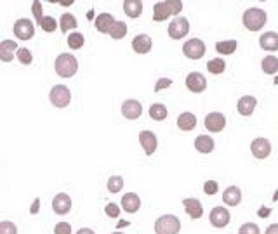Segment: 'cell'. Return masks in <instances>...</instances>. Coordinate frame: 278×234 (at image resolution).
Segmentation results:
<instances>
[{"instance_id": "obj_20", "label": "cell", "mask_w": 278, "mask_h": 234, "mask_svg": "<svg viewBox=\"0 0 278 234\" xmlns=\"http://www.w3.org/2000/svg\"><path fill=\"white\" fill-rule=\"evenodd\" d=\"M120 205L127 213H136L141 208V198L136 193H125Z\"/></svg>"}, {"instance_id": "obj_7", "label": "cell", "mask_w": 278, "mask_h": 234, "mask_svg": "<svg viewBox=\"0 0 278 234\" xmlns=\"http://www.w3.org/2000/svg\"><path fill=\"white\" fill-rule=\"evenodd\" d=\"M183 54L188 59H202L203 54H205V44L200 38H191L183 45Z\"/></svg>"}, {"instance_id": "obj_36", "label": "cell", "mask_w": 278, "mask_h": 234, "mask_svg": "<svg viewBox=\"0 0 278 234\" xmlns=\"http://www.w3.org/2000/svg\"><path fill=\"white\" fill-rule=\"evenodd\" d=\"M16 57H18V61L25 66H30L31 62H33V54H31V50L26 49V47H19L18 52H16Z\"/></svg>"}, {"instance_id": "obj_43", "label": "cell", "mask_w": 278, "mask_h": 234, "mask_svg": "<svg viewBox=\"0 0 278 234\" xmlns=\"http://www.w3.org/2000/svg\"><path fill=\"white\" fill-rule=\"evenodd\" d=\"M171 85H172L171 78H160V80L156 82V85H155V92H160L162 89H167V87H171Z\"/></svg>"}, {"instance_id": "obj_16", "label": "cell", "mask_w": 278, "mask_h": 234, "mask_svg": "<svg viewBox=\"0 0 278 234\" xmlns=\"http://www.w3.org/2000/svg\"><path fill=\"white\" fill-rule=\"evenodd\" d=\"M139 144L143 146L144 153L146 156H151L156 151V146H158V142H156V135L153 134L151 130H143L139 134Z\"/></svg>"}, {"instance_id": "obj_4", "label": "cell", "mask_w": 278, "mask_h": 234, "mask_svg": "<svg viewBox=\"0 0 278 234\" xmlns=\"http://www.w3.org/2000/svg\"><path fill=\"white\" fill-rule=\"evenodd\" d=\"M181 231V220L179 217L167 213L155 220V232L156 234H179Z\"/></svg>"}, {"instance_id": "obj_37", "label": "cell", "mask_w": 278, "mask_h": 234, "mask_svg": "<svg viewBox=\"0 0 278 234\" xmlns=\"http://www.w3.org/2000/svg\"><path fill=\"white\" fill-rule=\"evenodd\" d=\"M238 234H261V229L254 222H247V224H244L238 229Z\"/></svg>"}, {"instance_id": "obj_24", "label": "cell", "mask_w": 278, "mask_h": 234, "mask_svg": "<svg viewBox=\"0 0 278 234\" xmlns=\"http://www.w3.org/2000/svg\"><path fill=\"white\" fill-rule=\"evenodd\" d=\"M195 147H197L198 153L209 154V153H212L214 151L216 144H214V139L209 137V135H198V137L195 139Z\"/></svg>"}, {"instance_id": "obj_5", "label": "cell", "mask_w": 278, "mask_h": 234, "mask_svg": "<svg viewBox=\"0 0 278 234\" xmlns=\"http://www.w3.org/2000/svg\"><path fill=\"white\" fill-rule=\"evenodd\" d=\"M49 101L56 108H68L72 103V92L66 85H54L49 92Z\"/></svg>"}, {"instance_id": "obj_34", "label": "cell", "mask_w": 278, "mask_h": 234, "mask_svg": "<svg viewBox=\"0 0 278 234\" xmlns=\"http://www.w3.org/2000/svg\"><path fill=\"white\" fill-rule=\"evenodd\" d=\"M84 44H85L84 35L78 33V31H73V33H70V37H68V47H70V49L78 50V49H82V47H84Z\"/></svg>"}, {"instance_id": "obj_32", "label": "cell", "mask_w": 278, "mask_h": 234, "mask_svg": "<svg viewBox=\"0 0 278 234\" xmlns=\"http://www.w3.org/2000/svg\"><path fill=\"white\" fill-rule=\"evenodd\" d=\"M108 35L113 38V40H120V38H124L125 35H127V25H125L124 21H115Z\"/></svg>"}, {"instance_id": "obj_46", "label": "cell", "mask_w": 278, "mask_h": 234, "mask_svg": "<svg viewBox=\"0 0 278 234\" xmlns=\"http://www.w3.org/2000/svg\"><path fill=\"white\" fill-rule=\"evenodd\" d=\"M269 213H271V210H269V208H261L259 212H257V215H259V217H268Z\"/></svg>"}, {"instance_id": "obj_45", "label": "cell", "mask_w": 278, "mask_h": 234, "mask_svg": "<svg viewBox=\"0 0 278 234\" xmlns=\"http://www.w3.org/2000/svg\"><path fill=\"white\" fill-rule=\"evenodd\" d=\"M264 234H278V224H271L268 229H266Z\"/></svg>"}, {"instance_id": "obj_31", "label": "cell", "mask_w": 278, "mask_h": 234, "mask_svg": "<svg viewBox=\"0 0 278 234\" xmlns=\"http://www.w3.org/2000/svg\"><path fill=\"white\" fill-rule=\"evenodd\" d=\"M207 69H209V73H212V75H221L226 69V62L223 57H214V59L207 62Z\"/></svg>"}, {"instance_id": "obj_28", "label": "cell", "mask_w": 278, "mask_h": 234, "mask_svg": "<svg viewBox=\"0 0 278 234\" xmlns=\"http://www.w3.org/2000/svg\"><path fill=\"white\" fill-rule=\"evenodd\" d=\"M237 40H221L216 44V50L217 54H223V56H232V54L237 50Z\"/></svg>"}, {"instance_id": "obj_51", "label": "cell", "mask_w": 278, "mask_h": 234, "mask_svg": "<svg viewBox=\"0 0 278 234\" xmlns=\"http://www.w3.org/2000/svg\"><path fill=\"white\" fill-rule=\"evenodd\" d=\"M113 234H124V232H119V231H117V232H113Z\"/></svg>"}, {"instance_id": "obj_38", "label": "cell", "mask_w": 278, "mask_h": 234, "mask_svg": "<svg viewBox=\"0 0 278 234\" xmlns=\"http://www.w3.org/2000/svg\"><path fill=\"white\" fill-rule=\"evenodd\" d=\"M0 234H18V227H16L14 222L2 220L0 222Z\"/></svg>"}, {"instance_id": "obj_18", "label": "cell", "mask_w": 278, "mask_h": 234, "mask_svg": "<svg viewBox=\"0 0 278 234\" xmlns=\"http://www.w3.org/2000/svg\"><path fill=\"white\" fill-rule=\"evenodd\" d=\"M18 49L19 47H18V44H16V40H2L0 42V61L11 62L14 59Z\"/></svg>"}, {"instance_id": "obj_11", "label": "cell", "mask_w": 278, "mask_h": 234, "mask_svg": "<svg viewBox=\"0 0 278 234\" xmlns=\"http://www.w3.org/2000/svg\"><path fill=\"white\" fill-rule=\"evenodd\" d=\"M230 218H232V215H230V212L225 208V206H216V208H212V212H210V215H209L210 224L217 229L226 227V225L230 224Z\"/></svg>"}, {"instance_id": "obj_1", "label": "cell", "mask_w": 278, "mask_h": 234, "mask_svg": "<svg viewBox=\"0 0 278 234\" xmlns=\"http://www.w3.org/2000/svg\"><path fill=\"white\" fill-rule=\"evenodd\" d=\"M183 11V2L181 0H162V2H156L153 6V21L155 23H162L165 21L171 16H176Z\"/></svg>"}, {"instance_id": "obj_27", "label": "cell", "mask_w": 278, "mask_h": 234, "mask_svg": "<svg viewBox=\"0 0 278 234\" xmlns=\"http://www.w3.org/2000/svg\"><path fill=\"white\" fill-rule=\"evenodd\" d=\"M77 26H78V23H77L75 16L70 14V13L61 14V18H60V30L63 31V33H68L70 30H75Z\"/></svg>"}, {"instance_id": "obj_35", "label": "cell", "mask_w": 278, "mask_h": 234, "mask_svg": "<svg viewBox=\"0 0 278 234\" xmlns=\"http://www.w3.org/2000/svg\"><path fill=\"white\" fill-rule=\"evenodd\" d=\"M108 191L112 194H117V193H120L122 191V187H124V179L120 177V175H112V177L108 179Z\"/></svg>"}, {"instance_id": "obj_39", "label": "cell", "mask_w": 278, "mask_h": 234, "mask_svg": "<svg viewBox=\"0 0 278 234\" xmlns=\"http://www.w3.org/2000/svg\"><path fill=\"white\" fill-rule=\"evenodd\" d=\"M31 13H33L35 19H37V23L40 21L42 18H44V9H42V2L40 0H33V4H31Z\"/></svg>"}, {"instance_id": "obj_42", "label": "cell", "mask_w": 278, "mask_h": 234, "mask_svg": "<svg viewBox=\"0 0 278 234\" xmlns=\"http://www.w3.org/2000/svg\"><path fill=\"white\" fill-rule=\"evenodd\" d=\"M54 234H72V225L68 222H60L54 227Z\"/></svg>"}, {"instance_id": "obj_49", "label": "cell", "mask_w": 278, "mask_h": 234, "mask_svg": "<svg viewBox=\"0 0 278 234\" xmlns=\"http://www.w3.org/2000/svg\"><path fill=\"white\" fill-rule=\"evenodd\" d=\"M273 200H275V201L278 200V191H276V193H275V196H273Z\"/></svg>"}, {"instance_id": "obj_8", "label": "cell", "mask_w": 278, "mask_h": 234, "mask_svg": "<svg viewBox=\"0 0 278 234\" xmlns=\"http://www.w3.org/2000/svg\"><path fill=\"white\" fill-rule=\"evenodd\" d=\"M13 31L19 40H30V38H33V35H35V25L30 21V19L21 18L14 23Z\"/></svg>"}, {"instance_id": "obj_48", "label": "cell", "mask_w": 278, "mask_h": 234, "mask_svg": "<svg viewBox=\"0 0 278 234\" xmlns=\"http://www.w3.org/2000/svg\"><path fill=\"white\" fill-rule=\"evenodd\" d=\"M87 18H89V19H92V18H94V11H91V13L87 14Z\"/></svg>"}, {"instance_id": "obj_33", "label": "cell", "mask_w": 278, "mask_h": 234, "mask_svg": "<svg viewBox=\"0 0 278 234\" xmlns=\"http://www.w3.org/2000/svg\"><path fill=\"white\" fill-rule=\"evenodd\" d=\"M37 25L40 26L44 31H47V33H52V31H56V28L60 26V23H58L54 18H50V16H44Z\"/></svg>"}, {"instance_id": "obj_30", "label": "cell", "mask_w": 278, "mask_h": 234, "mask_svg": "<svg viewBox=\"0 0 278 234\" xmlns=\"http://www.w3.org/2000/svg\"><path fill=\"white\" fill-rule=\"evenodd\" d=\"M150 116L156 120V122H162V120H165L169 116V111H167V108L162 103H155L150 106Z\"/></svg>"}, {"instance_id": "obj_22", "label": "cell", "mask_w": 278, "mask_h": 234, "mask_svg": "<svg viewBox=\"0 0 278 234\" xmlns=\"http://www.w3.org/2000/svg\"><path fill=\"white\" fill-rule=\"evenodd\" d=\"M259 45L263 50L275 52V50H278V33H275V31H266V33L261 35Z\"/></svg>"}, {"instance_id": "obj_2", "label": "cell", "mask_w": 278, "mask_h": 234, "mask_svg": "<svg viewBox=\"0 0 278 234\" xmlns=\"http://www.w3.org/2000/svg\"><path fill=\"white\" fill-rule=\"evenodd\" d=\"M54 69L61 78H72L78 71V61L73 54H60L54 62Z\"/></svg>"}, {"instance_id": "obj_21", "label": "cell", "mask_w": 278, "mask_h": 234, "mask_svg": "<svg viewBox=\"0 0 278 234\" xmlns=\"http://www.w3.org/2000/svg\"><path fill=\"white\" fill-rule=\"evenodd\" d=\"M257 106V99L254 96H244L238 99L237 109L242 116H250L254 113V109Z\"/></svg>"}, {"instance_id": "obj_9", "label": "cell", "mask_w": 278, "mask_h": 234, "mask_svg": "<svg viewBox=\"0 0 278 234\" xmlns=\"http://www.w3.org/2000/svg\"><path fill=\"white\" fill-rule=\"evenodd\" d=\"M250 151H252L254 158L264 160L271 154V142L264 137H257L252 140V144H250Z\"/></svg>"}, {"instance_id": "obj_10", "label": "cell", "mask_w": 278, "mask_h": 234, "mask_svg": "<svg viewBox=\"0 0 278 234\" xmlns=\"http://www.w3.org/2000/svg\"><path fill=\"white\" fill-rule=\"evenodd\" d=\"M203 123H205V128L209 132H214V134H217V132L225 130L226 127V116L223 115V113H209V115L205 116V120H203Z\"/></svg>"}, {"instance_id": "obj_12", "label": "cell", "mask_w": 278, "mask_h": 234, "mask_svg": "<svg viewBox=\"0 0 278 234\" xmlns=\"http://www.w3.org/2000/svg\"><path fill=\"white\" fill-rule=\"evenodd\" d=\"M186 87L190 92L193 94H200L207 89V78L198 71H193L186 76Z\"/></svg>"}, {"instance_id": "obj_47", "label": "cell", "mask_w": 278, "mask_h": 234, "mask_svg": "<svg viewBox=\"0 0 278 234\" xmlns=\"http://www.w3.org/2000/svg\"><path fill=\"white\" fill-rule=\"evenodd\" d=\"M77 234H96V232H94L91 227H82V229H78Z\"/></svg>"}, {"instance_id": "obj_25", "label": "cell", "mask_w": 278, "mask_h": 234, "mask_svg": "<svg viewBox=\"0 0 278 234\" xmlns=\"http://www.w3.org/2000/svg\"><path fill=\"white\" fill-rule=\"evenodd\" d=\"M178 127L181 128L183 132H190L197 127V116L193 113H181L178 116Z\"/></svg>"}, {"instance_id": "obj_19", "label": "cell", "mask_w": 278, "mask_h": 234, "mask_svg": "<svg viewBox=\"0 0 278 234\" xmlns=\"http://www.w3.org/2000/svg\"><path fill=\"white\" fill-rule=\"evenodd\" d=\"M115 21L117 19L113 18V14L101 13V14L96 16V19H94V26H96V30L99 31V33H109V30H112V26Z\"/></svg>"}, {"instance_id": "obj_29", "label": "cell", "mask_w": 278, "mask_h": 234, "mask_svg": "<svg viewBox=\"0 0 278 234\" xmlns=\"http://www.w3.org/2000/svg\"><path fill=\"white\" fill-rule=\"evenodd\" d=\"M261 68L266 75H275L278 71V57L276 56H266L263 61H261Z\"/></svg>"}, {"instance_id": "obj_14", "label": "cell", "mask_w": 278, "mask_h": 234, "mask_svg": "<svg viewBox=\"0 0 278 234\" xmlns=\"http://www.w3.org/2000/svg\"><path fill=\"white\" fill-rule=\"evenodd\" d=\"M122 115L127 120H138L143 115V106H141L139 101L136 99H127L122 104Z\"/></svg>"}, {"instance_id": "obj_3", "label": "cell", "mask_w": 278, "mask_h": 234, "mask_svg": "<svg viewBox=\"0 0 278 234\" xmlns=\"http://www.w3.org/2000/svg\"><path fill=\"white\" fill-rule=\"evenodd\" d=\"M242 21H244V26L249 31H259L266 25V21H268V16L259 7H252V9L245 11Z\"/></svg>"}, {"instance_id": "obj_26", "label": "cell", "mask_w": 278, "mask_h": 234, "mask_svg": "<svg viewBox=\"0 0 278 234\" xmlns=\"http://www.w3.org/2000/svg\"><path fill=\"white\" fill-rule=\"evenodd\" d=\"M124 13L132 19L139 18V16L143 14V2H141V0H125Z\"/></svg>"}, {"instance_id": "obj_13", "label": "cell", "mask_w": 278, "mask_h": 234, "mask_svg": "<svg viewBox=\"0 0 278 234\" xmlns=\"http://www.w3.org/2000/svg\"><path fill=\"white\" fill-rule=\"evenodd\" d=\"M52 210H54V213H58V215H66V213H70V210H72V198H70V194H66V193L56 194L52 200Z\"/></svg>"}, {"instance_id": "obj_44", "label": "cell", "mask_w": 278, "mask_h": 234, "mask_svg": "<svg viewBox=\"0 0 278 234\" xmlns=\"http://www.w3.org/2000/svg\"><path fill=\"white\" fill-rule=\"evenodd\" d=\"M38 208H40V200H38V198H35L33 205H31V208H30V213H31V215H37V213H38Z\"/></svg>"}, {"instance_id": "obj_15", "label": "cell", "mask_w": 278, "mask_h": 234, "mask_svg": "<svg viewBox=\"0 0 278 234\" xmlns=\"http://www.w3.org/2000/svg\"><path fill=\"white\" fill-rule=\"evenodd\" d=\"M151 47H153V40L146 33L136 35L134 40H132V50L136 54H148L151 50Z\"/></svg>"}, {"instance_id": "obj_41", "label": "cell", "mask_w": 278, "mask_h": 234, "mask_svg": "<svg viewBox=\"0 0 278 234\" xmlns=\"http://www.w3.org/2000/svg\"><path fill=\"white\" fill-rule=\"evenodd\" d=\"M203 191H205L207 196H214V194L219 191V186L216 181H207L205 184H203Z\"/></svg>"}, {"instance_id": "obj_17", "label": "cell", "mask_w": 278, "mask_h": 234, "mask_svg": "<svg viewBox=\"0 0 278 234\" xmlns=\"http://www.w3.org/2000/svg\"><path fill=\"white\" fill-rule=\"evenodd\" d=\"M183 206H185V212L193 218V220L202 218L203 206H202L200 200H197V198H185V200H183Z\"/></svg>"}, {"instance_id": "obj_40", "label": "cell", "mask_w": 278, "mask_h": 234, "mask_svg": "<svg viewBox=\"0 0 278 234\" xmlns=\"http://www.w3.org/2000/svg\"><path fill=\"white\" fill-rule=\"evenodd\" d=\"M104 213H106L108 217H112V218H119V215H120V206L115 205V203H108V205L104 206Z\"/></svg>"}, {"instance_id": "obj_50", "label": "cell", "mask_w": 278, "mask_h": 234, "mask_svg": "<svg viewBox=\"0 0 278 234\" xmlns=\"http://www.w3.org/2000/svg\"><path fill=\"white\" fill-rule=\"evenodd\" d=\"M273 84H275V85H278V76L275 78V82H273Z\"/></svg>"}, {"instance_id": "obj_23", "label": "cell", "mask_w": 278, "mask_h": 234, "mask_svg": "<svg viewBox=\"0 0 278 234\" xmlns=\"http://www.w3.org/2000/svg\"><path fill=\"white\" fill-rule=\"evenodd\" d=\"M223 201H225L226 205H230V206H237L238 203L242 201V191H240V187H237V186L226 187L225 193H223Z\"/></svg>"}, {"instance_id": "obj_6", "label": "cell", "mask_w": 278, "mask_h": 234, "mask_svg": "<svg viewBox=\"0 0 278 234\" xmlns=\"http://www.w3.org/2000/svg\"><path fill=\"white\" fill-rule=\"evenodd\" d=\"M190 33V21L183 16H178L171 21L169 25V37L174 38V40H181L186 35Z\"/></svg>"}]
</instances>
